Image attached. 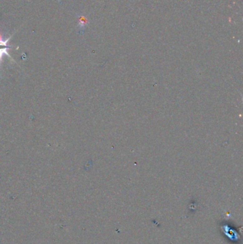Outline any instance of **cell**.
Returning a JSON list of instances; mask_svg holds the SVG:
<instances>
[{
  "instance_id": "cell-1",
  "label": "cell",
  "mask_w": 243,
  "mask_h": 244,
  "mask_svg": "<svg viewBox=\"0 0 243 244\" xmlns=\"http://www.w3.org/2000/svg\"><path fill=\"white\" fill-rule=\"evenodd\" d=\"M10 38H11V37L7 39H4L2 35L0 34V64L2 63V59H3V57L4 55H7V56L9 57L10 59L13 60V59H12V57L10 56L8 52V50L11 48V47L8 44V42L9 41Z\"/></svg>"
}]
</instances>
